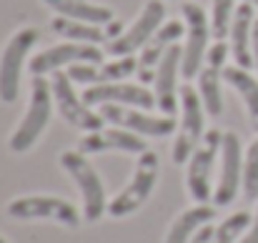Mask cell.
<instances>
[{"label": "cell", "instance_id": "obj_1", "mask_svg": "<svg viewBox=\"0 0 258 243\" xmlns=\"http://www.w3.org/2000/svg\"><path fill=\"white\" fill-rule=\"evenodd\" d=\"M53 103H55L53 85L45 81V76H35L33 78V93H30L28 113L23 115L20 126L13 131V136L8 141V146H10L13 153H25V151H30L38 143V138L43 136V131L50 123Z\"/></svg>", "mask_w": 258, "mask_h": 243}, {"label": "cell", "instance_id": "obj_2", "mask_svg": "<svg viewBox=\"0 0 258 243\" xmlns=\"http://www.w3.org/2000/svg\"><path fill=\"white\" fill-rule=\"evenodd\" d=\"M63 170L73 178V183L78 186V193L83 198V216L88 223H95L105 216L108 211V201H105V186L98 175V170L88 163V158L81 151H66L60 156Z\"/></svg>", "mask_w": 258, "mask_h": 243}, {"label": "cell", "instance_id": "obj_3", "mask_svg": "<svg viewBox=\"0 0 258 243\" xmlns=\"http://www.w3.org/2000/svg\"><path fill=\"white\" fill-rule=\"evenodd\" d=\"M8 216L15 221H53L66 228H78L81 226V213L78 208L60 198V196H18L8 203Z\"/></svg>", "mask_w": 258, "mask_h": 243}, {"label": "cell", "instance_id": "obj_4", "mask_svg": "<svg viewBox=\"0 0 258 243\" xmlns=\"http://www.w3.org/2000/svg\"><path fill=\"white\" fill-rule=\"evenodd\" d=\"M156 180H158V156L153 151H146V153H141V158L136 163L133 178L108 203V216L125 218V216H133L136 211H141L143 203L151 198V193L156 188Z\"/></svg>", "mask_w": 258, "mask_h": 243}, {"label": "cell", "instance_id": "obj_5", "mask_svg": "<svg viewBox=\"0 0 258 243\" xmlns=\"http://www.w3.org/2000/svg\"><path fill=\"white\" fill-rule=\"evenodd\" d=\"M203 100L193 85H180V123L178 138L173 143V163L183 165L190 161L193 151L203 141Z\"/></svg>", "mask_w": 258, "mask_h": 243}, {"label": "cell", "instance_id": "obj_6", "mask_svg": "<svg viewBox=\"0 0 258 243\" xmlns=\"http://www.w3.org/2000/svg\"><path fill=\"white\" fill-rule=\"evenodd\" d=\"M180 13L185 18V45H183V60H180V73L185 81L196 78L201 71V63L206 58V43L213 35L211 20L206 18V10L198 3H183Z\"/></svg>", "mask_w": 258, "mask_h": 243}, {"label": "cell", "instance_id": "obj_7", "mask_svg": "<svg viewBox=\"0 0 258 243\" xmlns=\"http://www.w3.org/2000/svg\"><path fill=\"white\" fill-rule=\"evenodd\" d=\"M221 141L223 133L211 128L206 131L201 146L193 151L190 161H188V193L193 196L196 203H208L213 198V188H211V178H213V165L216 158L221 156Z\"/></svg>", "mask_w": 258, "mask_h": 243}, {"label": "cell", "instance_id": "obj_8", "mask_svg": "<svg viewBox=\"0 0 258 243\" xmlns=\"http://www.w3.org/2000/svg\"><path fill=\"white\" fill-rule=\"evenodd\" d=\"M38 43V30L35 28H23L18 30L3 48L0 55V100L3 103H15L20 93V71L25 63V55L30 48Z\"/></svg>", "mask_w": 258, "mask_h": 243}, {"label": "cell", "instance_id": "obj_9", "mask_svg": "<svg viewBox=\"0 0 258 243\" xmlns=\"http://www.w3.org/2000/svg\"><path fill=\"white\" fill-rule=\"evenodd\" d=\"M163 20H166V5H163V0H148L143 5V10L138 13V18L133 20V25L120 38L105 43V53L113 55V58L133 55L136 50H141L153 38V33L163 25Z\"/></svg>", "mask_w": 258, "mask_h": 243}, {"label": "cell", "instance_id": "obj_10", "mask_svg": "<svg viewBox=\"0 0 258 243\" xmlns=\"http://www.w3.org/2000/svg\"><path fill=\"white\" fill-rule=\"evenodd\" d=\"M50 85H53L55 105H58V110H60V115H63L66 123H71L73 128L86 131V133H93V131H100L103 128L105 118L100 113H93L90 105L73 90V81L68 78V73L55 71Z\"/></svg>", "mask_w": 258, "mask_h": 243}, {"label": "cell", "instance_id": "obj_11", "mask_svg": "<svg viewBox=\"0 0 258 243\" xmlns=\"http://www.w3.org/2000/svg\"><path fill=\"white\" fill-rule=\"evenodd\" d=\"M100 115L108 123H115L125 131H133L138 136H151V138H163L171 136L178 128L173 115H148L141 108H131V105H115V103H103L100 105Z\"/></svg>", "mask_w": 258, "mask_h": 243}, {"label": "cell", "instance_id": "obj_12", "mask_svg": "<svg viewBox=\"0 0 258 243\" xmlns=\"http://www.w3.org/2000/svg\"><path fill=\"white\" fill-rule=\"evenodd\" d=\"M105 60V50H100L98 45H90V43H60V45H53L43 53H38L33 60H30V73L33 76H48V73H55V71H63L66 66H73V63H103Z\"/></svg>", "mask_w": 258, "mask_h": 243}, {"label": "cell", "instance_id": "obj_13", "mask_svg": "<svg viewBox=\"0 0 258 243\" xmlns=\"http://www.w3.org/2000/svg\"><path fill=\"white\" fill-rule=\"evenodd\" d=\"M243 186V151L241 138L236 133H223L221 141V173L213 191L216 206H228L238 196V188Z\"/></svg>", "mask_w": 258, "mask_h": 243}, {"label": "cell", "instance_id": "obj_14", "mask_svg": "<svg viewBox=\"0 0 258 243\" xmlns=\"http://www.w3.org/2000/svg\"><path fill=\"white\" fill-rule=\"evenodd\" d=\"M83 100L88 105H103V103H115V105H131L141 110L156 108V93H151L146 85L136 83H98L90 85L83 93Z\"/></svg>", "mask_w": 258, "mask_h": 243}, {"label": "cell", "instance_id": "obj_15", "mask_svg": "<svg viewBox=\"0 0 258 243\" xmlns=\"http://www.w3.org/2000/svg\"><path fill=\"white\" fill-rule=\"evenodd\" d=\"M180 60H183V48L173 43L166 50V55L161 58L158 68H156V108L163 115H173L178 113V103H180V88H178V71H180Z\"/></svg>", "mask_w": 258, "mask_h": 243}, {"label": "cell", "instance_id": "obj_16", "mask_svg": "<svg viewBox=\"0 0 258 243\" xmlns=\"http://www.w3.org/2000/svg\"><path fill=\"white\" fill-rule=\"evenodd\" d=\"M185 33V25L180 20H163V25L153 33V38L141 48V58H138V81L141 83H153L156 81V68L161 63V58L166 55V50Z\"/></svg>", "mask_w": 258, "mask_h": 243}, {"label": "cell", "instance_id": "obj_17", "mask_svg": "<svg viewBox=\"0 0 258 243\" xmlns=\"http://www.w3.org/2000/svg\"><path fill=\"white\" fill-rule=\"evenodd\" d=\"M78 151L83 156L90 153H105V151H120V153H146V141L133 133V131H125V128H100V131H93L86 133L78 143Z\"/></svg>", "mask_w": 258, "mask_h": 243}, {"label": "cell", "instance_id": "obj_18", "mask_svg": "<svg viewBox=\"0 0 258 243\" xmlns=\"http://www.w3.org/2000/svg\"><path fill=\"white\" fill-rule=\"evenodd\" d=\"M53 33L66 38V40H76V43H90V45H98V43H110L115 38L123 35V23L115 18L105 25H98V23H86V20H71V18H63L58 15L53 23H50Z\"/></svg>", "mask_w": 258, "mask_h": 243}, {"label": "cell", "instance_id": "obj_19", "mask_svg": "<svg viewBox=\"0 0 258 243\" xmlns=\"http://www.w3.org/2000/svg\"><path fill=\"white\" fill-rule=\"evenodd\" d=\"M253 5L251 3H241L233 13V20H231V53L236 58V66L241 68H251L256 66L253 63Z\"/></svg>", "mask_w": 258, "mask_h": 243}, {"label": "cell", "instance_id": "obj_20", "mask_svg": "<svg viewBox=\"0 0 258 243\" xmlns=\"http://www.w3.org/2000/svg\"><path fill=\"white\" fill-rule=\"evenodd\" d=\"M213 218H216V208L208 206V203H198V206L183 211V213L173 221L171 231H168V236H166V243H190V238H193L203 226H208Z\"/></svg>", "mask_w": 258, "mask_h": 243}, {"label": "cell", "instance_id": "obj_21", "mask_svg": "<svg viewBox=\"0 0 258 243\" xmlns=\"http://www.w3.org/2000/svg\"><path fill=\"white\" fill-rule=\"evenodd\" d=\"M43 3L48 8H53L58 15L71 18V20H86V23H98V25L115 20V15L108 5H98L90 0H43Z\"/></svg>", "mask_w": 258, "mask_h": 243}, {"label": "cell", "instance_id": "obj_22", "mask_svg": "<svg viewBox=\"0 0 258 243\" xmlns=\"http://www.w3.org/2000/svg\"><path fill=\"white\" fill-rule=\"evenodd\" d=\"M223 81L228 83L233 90H238V95H241L243 103H246L251 126L258 131V81L246 71V68H241V66L223 68Z\"/></svg>", "mask_w": 258, "mask_h": 243}, {"label": "cell", "instance_id": "obj_23", "mask_svg": "<svg viewBox=\"0 0 258 243\" xmlns=\"http://www.w3.org/2000/svg\"><path fill=\"white\" fill-rule=\"evenodd\" d=\"M221 78L223 68L206 63V68L198 71V95L203 100V108L208 115L218 118L223 113V95H221Z\"/></svg>", "mask_w": 258, "mask_h": 243}, {"label": "cell", "instance_id": "obj_24", "mask_svg": "<svg viewBox=\"0 0 258 243\" xmlns=\"http://www.w3.org/2000/svg\"><path fill=\"white\" fill-rule=\"evenodd\" d=\"M251 221H253V218H251L248 211L231 213L221 226H216V231H213V241L211 243H238L241 241V236L248 231Z\"/></svg>", "mask_w": 258, "mask_h": 243}, {"label": "cell", "instance_id": "obj_25", "mask_svg": "<svg viewBox=\"0 0 258 243\" xmlns=\"http://www.w3.org/2000/svg\"><path fill=\"white\" fill-rule=\"evenodd\" d=\"M138 71V60L133 55H120L113 58L108 63H100V83H118L125 81L128 76H133Z\"/></svg>", "mask_w": 258, "mask_h": 243}, {"label": "cell", "instance_id": "obj_26", "mask_svg": "<svg viewBox=\"0 0 258 243\" xmlns=\"http://www.w3.org/2000/svg\"><path fill=\"white\" fill-rule=\"evenodd\" d=\"M243 193L248 201H258V138L248 146L243 158Z\"/></svg>", "mask_w": 258, "mask_h": 243}, {"label": "cell", "instance_id": "obj_27", "mask_svg": "<svg viewBox=\"0 0 258 243\" xmlns=\"http://www.w3.org/2000/svg\"><path fill=\"white\" fill-rule=\"evenodd\" d=\"M233 3H236V0H213L211 28H213V38H216V40H226V35H228V30H231Z\"/></svg>", "mask_w": 258, "mask_h": 243}, {"label": "cell", "instance_id": "obj_28", "mask_svg": "<svg viewBox=\"0 0 258 243\" xmlns=\"http://www.w3.org/2000/svg\"><path fill=\"white\" fill-rule=\"evenodd\" d=\"M66 73L73 83H83V85L100 83V66L98 63H73V66H68Z\"/></svg>", "mask_w": 258, "mask_h": 243}, {"label": "cell", "instance_id": "obj_29", "mask_svg": "<svg viewBox=\"0 0 258 243\" xmlns=\"http://www.w3.org/2000/svg\"><path fill=\"white\" fill-rule=\"evenodd\" d=\"M226 58H228V45H226L223 40L213 43V45L208 48V53H206V63L218 66V68H223V66H226Z\"/></svg>", "mask_w": 258, "mask_h": 243}, {"label": "cell", "instance_id": "obj_30", "mask_svg": "<svg viewBox=\"0 0 258 243\" xmlns=\"http://www.w3.org/2000/svg\"><path fill=\"white\" fill-rule=\"evenodd\" d=\"M238 243H258V208H256V216H253L251 226H248V231L241 236V241Z\"/></svg>", "mask_w": 258, "mask_h": 243}, {"label": "cell", "instance_id": "obj_31", "mask_svg": "<svg viewBox=\"0 0 258 243\" xmlns=\"http://www.w3.org/2000/svg\"><path fill=\"white\" fill-rule=\"evenodd\" d=\"M213 231H216V228H213L211 223H208V226H203V228H201V231L190 238V243H211V241H213Z\"/></svg>", "mask_w": 258, "mask_h": 243}, {"label": "cell", "instance_id": "obj_32", "mask_svg": "<svg viewBox=\"0 0 258 243\" xmlns=\"http://www.w3.org/2000/svg\"><path fill=\"white\" fill-rule=\"evenodd\" d=\"M253 63L258 68V20L253 23Z\"/></svg>", "mask_w": 258, "mask_h": 243}, {"label": "cell", "instance_id": "obj_33", "mask_svg": "<svg viewBox=\"0 0 258 243\" xmlns=\"http://www.w3.org/2000/svg\"><path fill=\"white\" fill-rule=\"evenodd\" d=\"M243 3H251L253 8H258V0H243Z\"/></svg>", "mask_w": 258, "mask_h": 243}, {"label": "cell", "instance_id": "obj_34", "mask_svg": "<svg viewBox=\"0 0 258 243\" xmlns=\"http://www.w3.org/2000/svg\"><path fill=\"white\" fill-rule=\"evenodd\" d=\"M0 243H8V241H5V238H3V236H0Z\"/></svg>", "mask_w": 258, "mask_h": 243}]
</instances>
